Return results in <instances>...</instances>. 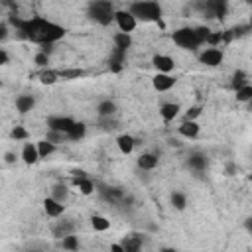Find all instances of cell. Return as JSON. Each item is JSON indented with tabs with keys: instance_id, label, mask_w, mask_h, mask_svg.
I'll return each instance as SVG.
<instances>
[{
	"instance_id": "bcb514c9",
	"label": "cell",
	"mask_w": 252,
	"mask_h": 252,
	"mask_svg": "<svg viewBox=\"0 0 252 252\" xmlns=\"http://www.w3.org/2000/svg\"><path fill=\"white\" fill-rule=\"evenodd\" d=\"M71 175H73V179H83V177H89V175H87V171H83V169H73V171H71Z\"/></svg>"
},
{
	"instance_id": "52a82bcc",
	"label": "cell",
	"mask_w": 252,
	"mask_h": 252,
	"mask_svg": "<svg viewBox=\"0 0 252 252\" xmlns=\"http://www.w3.org/2000/svg\"><path fill=\"white\" fill-rule=\"evenodd\" d=\"M75 120L69 118V116H49L47 118V130H53V132H61L67 136V132L73 128Z\"/></svg>"
},
{
	"instance_id": "d6a6232c",
	"label": "cell",
	"mask_w": 252,
	"mask_h": 252,
	"mask_svg": "<svg viewBox=\"0 0 252 252\" xmlns=\"http://www.w3.org/2000/svg\"><path fill=\"white\" fill-rule=\"evenodd\" d=\"M57 79H59V75H57V71H53V69H43V71L39 73V81H41L43 85H53Z\"/></svg>"
},
{
	"instance_id": "2e32d148",
	"label": "cell",
	"mask_w": 252,
	"mask_h": 252,
	"mask_svg": "<svg viewBox=\"0 0 252 252\" xmlns=\"http://www.w3.org/2000/svg\"><path fill=\"white\" fill-rule=\"evenodd\" d=\"M116 102L114 100H110V98H104V100H100L98 104H96V114H98V118H110V116H114L116 114Z\"/></svg>"
},
{
	"instance_id": "277c9868",
	"label": "cell",
	"mask_w": 252,
	"mask_h": 252,
	"mask_svg": "<svg viewBox=\"0 0 252 252\" xmlns=\"http://www.w3.org/2000/svg\"><path fill=\"white\" fill-rule=\"evenodd\" d=\"M171 39H173L175 45H179L181 49H189V51H195V49H199L203 45L199 41V37H197L193 28H179V30H175L171 33Z\"/></svg>"
},
{
	"instance_id": "9c48e42d",
	"label": "cell",
	"mask_w": 252,
	"mask_h": 252,
	"mask_svg": "<svg viewBox=\"0 0 252 252\" xmlns=\"http://www.w3.org/2000/svg\"><path fill=\"white\" fill-rule=\"evenodd\" d=\"M187 167L195 173H203L207 167H209V158L203 154V152H193L189 158H187Z\"/></svg>"
},
{
	"instance_id": "ee69618b",
	"label": "cell",
	"mask_w": 252,
	"mask_h": 252,
	"mask_svg": "<svg viewBox=\"0 0 252 252\" xmlns=\"http://www.w3.org/2000/svg\"><path fill=\"white\" fill-rule=\"evenodd\" d=\"M8 61H10V55H8V51L0 47V67H4Z\"/></svg>"
},
{
	"instance_id": "5b68a950",
	"label": "cell",
	"mask_w": 252,
	"mask_h": 252,
	"mask_svg": "<svg viewBox=\"0 0 252 252\" xmlns=\"http://www.w3.org/2000/svg\"><path fill=\"white\" fill-rule=\"evenodd\" d=\"M114 22H116V26H118V30H120L122 33H130V32H134L136 26H138L136 18H134L128 10H116V12H114Z\"/></svg>"
},
{
	"instance_id": "60d3db41",
	"label": "cell",
	"mask_w": 252,
	"mask_h": 252,
	"mask_svg": "<svg viewBox=\"0 0 252 252\" xmlns=\"http://www.w3.org/2000/svg\"><path fill=\"white\" fill-rule=\"evenodd\" d=\"M33 63H35L37 67H47V63H49V55H45V53L37 51V53H35V57H33Z\"/></svg>"
},
{
	"instance_id": "cb8c5ba5",
	"label": "cell",
	"mask_w": 252,
	"mask_h": 252,
	"mask_svg": "<svg viewBox=\"0 0 252 252\" xmlns=\"http://www.w3.org/2000/svg\"><path fill=\"white\" fill-rule=\"evenodd\" d=\"M112 41H114V49L124 51V53H126V49L132 45V37H130V33H122V32H116L114 37H112Z\"/></svg>"
},
{
	"instance_id": "b9f144b4",
	"label": "cell",
	"mask_w": 252,
	"mask_h": 252,
	"mask_svg": "<svg viewBox=\"0 0 252 252\" xmlns=\"http://www.w3.org/2000/svg\"><path fill=\"white\" fill-rule=\"evenodd\" d=\"M234 173H236V163H234V161H228L226 167H224V175L230 177V175H234Z\"/></svg>"
},
{
	"instance_id": "f35d334b",
	"label": "cell",
	"mask_w": 252,
	"mask_h": 252,
	"mask_svg": "<svg viewBox=\"0 0 252 252\" xmlns=\"http://www.w3.org/2000/svg\"><path fill=\"white\" fill-rule=\"evenodd\" d=\"M250 32V24H244V26H236L230 30V37H242Z\"/></svg>"
},
{
	"instance_id": "30bf717a",
	"label": "cell",
	"mask_w": 252,
	"mask_h": 252,
	"mask_svg": "<svg viewBox=\"0 0 252 252\" xmlns=\"http://www.w3.org/2000/svg\"><path fill=\"white\" fill-rule=\"evenodd\" d=\"M142 236L136 234V232H130L126 234L118 244L122 246V252H142Z\"/></svg>"
},
{
	"instance_id": "74e56055",
	"label": "cell",
	"mask_w": 252,
	"mask_h": 252,
	"mask_svg": "<svg viewBox=\"0 0 252 252\" xmlns=\"http://www.w3.org/2000/svg\"><path fill=\"white\" fill-rule=\"evenodd\" d=\"M201 110H203V108H201L199 104H195V106H191V108H189V110L185 112V116H183V120H187V122H195V118H197V116H201Z\"/></svg>"
},
{
	"instance_id": "9a60e30c",
	"label": "cell",
	"mask_w": 252,
	"mask_h": 252,
	"mask_svg": "<svg viewBox=\"0 0 252 252\" xmlns=\"http://www.w3.org/2000/svg\"><path fill=\"white\" fill-rule=\"evenodd\" d=\"M98 193L104 201H110V203H122L126 197V193L122 189H116V187H100Z\"/></svg>"
},
{
	"instance_id": "8d00e7d4",
	"label": "cell",
	"mask_w": 252,
	"mask_h": 252,
	"mask_svg": "<svg viewBox=\"0 0 252 252\" xmlns=\"http://www.w3.org/2000/svg\"><path fill=\"white\" fill-rule=\"evenodd\" d=\"M43 140H47V142H51V144H61V142H67V136L65 134H61V132H53V130H47V134H45V138Z\"/></svg>"
},
{
	"instance_id": "484cf974",
	"label": "cell",
	"mask_w": 252,
	"mask_h": 252,
	"mask_svg": "<svg viewBox=\"0 0 252 252\" xmlns=\"http://www.w3.org/2000/svg\"><path fill=\"white\" fill-rule=\"evenodd\" d=\"M73 185L79 187V191L83 195H91L96 191V183L91 179V177H83V179H73Z\"/></svg>"
},
{
	"instance_id": "c3c4849f",
	"label": "cell",
	"mask_w": 252,
	"mask_h": 252,
	"mask_svg": "<svg viewBox=\"0 0 252 252\" xmlns=\"http://www.w3.org/2000/svg\"><path fill=\"white\" fill-rule=\"evenodd\" d=\"M244 226H246V230H248V232H252V219H250V217L244 220Z\"/></svg>"
},
{
	"instance_id": "836d02e7",
	"label": "cell",
	"mask_w": 252,
	"mask_h": 252,
	"mask_svg": "<svg viewBox=\"0 0 252 252\" xmlns=\"http://www.w3.org/2000/svg\"><path fill=\"white\" fill-rule=\"evenodd\" d=\"M234 93H236V100L238 102H250L252 100V85H246V87H242V89H238Z\"/></svg>"
},
{
	"instance_id": "681fc988",
	"label": "cell",
	"mask_w": 252,
	"mask_h": 252,
	"mask_svg": "<svg viewBox=\"0 0 252 252\" xmlns=\"http://www.w3.org/2000/svg\"><path fill=\"white\" fill-rule=\"evenodd\" d=\"M159 252H177V250H175V248H171V246H165V248H161Z\"/></svg>"
},
{
	"instance_id": "6da1fadb",
	"label": "cell",
	"mask_w": 252,
	"mask_h": 252,
	"mask_svg": "<svg viewBox=\"0 0 252 252\" xmlns=\"http://www.w3.org/2000/svg\"><path fill=\"white\" fill-rule=\"evenodd\" d=\"M8 24L16 28L18 35L22 39H30L33 43H39V45H47V43H55L59 39H63L65 35V28L55 24V22H49V20H43L39 16H33V18H20L16 14H12L8 18Z\"/></svg>"
},
{
	"instance_id": "4316f807",
	"label": "cell",
	"mask_w": 252,
	"mask_h": 252,
	"mask_svg": "<svg viewBox=\"0 0 252 252\" xmlns=\"http://www.w3.org/2000/svg\"><path fill=\"white\" fill-rule=\"evenodd\" d=\"M246 85H250V83H248V75H246V71L236 69V71H234V75H232L230 87H232L234 91H238V89H242V87H246Z\"/></svg>"
},
{
	"instance_id": "f907efd6",
	"label": "cell",
	"mask_w": 252,
	"mask_h": 252,
	"mask_svg": "<svg viewBox=\"0 0 252 252\" xmlns=\"http://www.w3.org/2000/svg\"><path fill=\"white\" fill-rule=\"evenodd\" d=\"M0 14H2V8H0Z\"/></svg>"
},
{
	"instance_id": "3957f363",
	"label": "cell",
	"mask_w": 252,
	"mask_h": 252,
	"mask_svg": "<svg viewBox=\"0 0 252 252\" xmlns=\"http://www.w3.org/2000/svg\"><path fill=\"white\" fill-rule=\"evenodd\" d=\"M128 12L136 18V22H159L161 18V6L158 2H132Z\"/></svg>"
},
{
	"instance_id": "7a4b0ae2",
	"label": "cell",
	"mask_w": 252,
	"mask_h": 252,
	"mask_svg": "<svg viewBox=\"0 0 252 252\" xmlns=\"http://www.w3.org/2000/svg\"><path fill=\"white\" fill-rule=\"evenodd\" d=\"M114 4L108 2V0H94V2H89L87 6V14L91 20H94L96 24L100 26H108L114 22Z\"/></svg>"
},
{
	"instance_id": "8992f818",
	"label": "cell",
	"mask_w": 252,
	"mask_h": 252,
	"mask_svg": "<svg viewBox=\"0 0 252 252\" xmlns=\"http://www.w3.org/2000/svg\"><path fill=\"white\" fill-rule=\"evenodd\" d=\"M222 59H224V53L219 47H207L199 53V61L207 67H219L222 63Z\"/></svg>"
},
{
	"instance_id": "4fadbf2b",
	"label": "cell",
	"mask_w": 252,
	"mask_h": 252,
	"mask_svg": "<svg viewBox=\"0 0 252 252\" xmlns=\"http://www.w3.org/2000/svg\"><path fill=\"white\" fill-rule=\"evenodd\" d=\"M51 234L55 238H63V236H69V234H75V222L73 220H57L53 226H51Z\"/></svg>"
},
{
	"instance_id": "f1b7e54d",
	"label": "cell",
	"mask_w": 252,
	"mask_h": 252,
	"mask_svg": "<svg viewBox=\"0 0 252 252\" xmlns=\"http://www.w3.org/2000/svg\"><path fill=\"white\" fill-rule=\"evenodd\" d=\"M91 226L94 230H98V232H104V230L110 228V220L106 217H102V215H93L91 217Z\"/></svg>"
},
{
	"instance_id": "ba28073f",
	"label": "cell",
	"mask_w": 252,
	"mask_h": 252,
	"mask_svg": "<svg viewBox=\"0 0 252 252\" xmlns=\"http://www.w3.org/2000/svg\"><path fill=\"white\" fill-rule=\"evenodd\" d=\"M201 8L209 18H222L228 10V4L224 0H211V2H205Z\"/></svg>"
},
{
	"instance_id": "7402d4cb",
	"label": "cell",
	"mask_w": 252,
	"mask_h": 252,
	"mask_svg": "<svg viewBox=\"0 0 252 252\" xmlns=\"http://www.w3.org/2000/svg\"><path fill=\"white\" fill-rule=\"evenodd\" d=\"M116 146H118V150H120L124 156H128V154H132V152H134L136 140H134L130 134H120V136L116 138Z\"/></svg>"
},
{
	"instance_id": "8fae6325",
	"label": "cell",
	"mask_w": 252,
	"mask_h": 252,
	"mask_svg": "<svg viewBox=\"0 0 252 252\" xmlns=\"http://www.w3.org/2000/svg\"><path fill=\"white\" fill-rule=\"evenodd\" d=\"M152 65L158 69V73H167V75L175 69V61H173V57H169V55H161V53H158V55L152 57Z\"/></svg>"
},
{
	"instance_id": "7c38bea8",
	"label": "cell",
	"mask_w": 252,
	"mask_h": 252,
	"mask_svg": "<svg viewBox=\"0 0 252 252\" xmlns=\"http://www.w3.org/2000/svg\"><path fill=\"white\" fill-rule=\"evenodd\" d=\"M175 77L173 75H167V73H158L154 79H152V85H154V89L156 91H159V93H165V91H169L173 85H175Z\"/></svg>"
},
{
	"instance_id": "7bdbcfd3",
	"label": "cell",
	"mask_w": 252,
	"mask_h": 252,
	"mask_svg": "<svg viewBox=\"0 0 252 252\" xmlns=\"http://www.w3.org/2000/svg\"><path fill=\"white\" fill-rule=\"evenodd\" d=\"M8 24H4V22H0V41H4L6 37H8Z\"/></svg>"
},
{
	"instance_id": "603a6c76",
	"label": "cell",
	"mask_w": 252,
	"mask_h": 252,
	"mask_svg": "<svg viewBox=\"0 0 252 252\" xmlns=\"http://www.w3.org/2000/svg\"><path fill=\"white\" fill-rule=\"evenodd\" d=\"M51 199H55L57 203L65 205V201L69 199V187H67V185H65L63 181L55 183V185L51 187Z\"/></svg>"
},
{
	"instance_id": "ac0fdd59",
	"label": "cell",
	"mask_w": 252,
	"mask_h": 252,
	"mask_svg": "<svg viewBox=\"0 0 252 252\" xmlns=\"http://www.w3.org/2000/svg\"><path fill=\"white\" fill-rule=\"evenodd\" d=\"M158 161H159V158H158L156 154L146 152V154H140V158H138L136 163H138L140 169H144V171H152V169L158 167Z\"/></svg>"
},
{
	"instance_id": "f546056e",
	"label": "cell",
	"mask_w": 252,
	"mask_h": 252,
	"mask_svg": "<svg viewBox=\"0 0 252 252\" xmlns=\"http://www.w3.org/2000/svg\"><path fill=\"white\" fill-rule=\"evenodd\" d=\"M169 201H171L173 209H177V211H183V209L187 207V197H185V193H181V191H173V193L169 195Z\"/></svg>"
},
{
	"instance_id": "d590c367",
	"label": "cell",
	"mask_w": 252,
	"mask_h": 252,
	"mask_svg": "<svg viewBox=\"0 0 252 252\" xmlns=\"http://www.w3.org/2000/svg\"><path fill=\"white\" fill-rule=\"evenodd\" d=\"M10 138L16 140V142H20V140H28L30 134H28V130H26L24 126H14V128L10 130Z\"/></svg>"
},
{
	"instance_id": "44dd1931",
	"label": "cell",
	"mask_w": 252,
	"mask_h": 252,
	"mask_svg": "<svg viewBox=\"0 0 252 252\" xmlns=\"http://www.w3.org/2000/svg\"><path fill=\"white\" fill-rule=\"evenodd\" d=\"M33 106H35V98H33L32 94H20V96L16 98V110H18L20 114H26V112L33 110Z\"/></svg>"
},
{
	"instance_id": "d4e9b609",
	"label": "cell",
	"mask_w": 252,
	"mask_h": 252,
	"mask_svg": "<svg viewBox=\"0 0 252 252\" xmlns=\"http://www.w3.org/2000/svg\"><path fill=\"white\" fill-rule=\"evenodd\" d=\"M85 134H87V126H85V122H77V120H75L73 128L67 132V140H69V142H79V140L85 138Z\"/></svg>"
},
{
	"instance_id": "4dcf8cb0",
	"label": "cell",
	"mask_w": 252,
	"mask_h": 252,
	"mask_svg": "<svg viewBox=\"0 0 252 252\" xmlns=\"http://www.w3.org/2000/svg\"><path fill=\"white\" fill-rule=\"evenodd\" d=\"M61 246H63V250H67V252H77V250H79V236H75V234L63 236V238H61Z\"/></svg>"
},
{
	"instance_id": "ffe728a7",
	"label": "cell",
	"mask_w": 252,
	"mask_h": 252,
	"mask_svg": "<svg viewBox=\"0 0 252 252\" xmlns=\"http://www.w3.org/2000/svg\"><path fill=\"white\" fill-rule=\"evenodd\" d=\"M179 110H181V106H179L177 102H163V104L159 106V116H161L165 122H171V120L179 114Z\"/></svg>"
},
{
	"instance_id": "7dc6e473",
	"label": "cell",
	"mask_w": 252,
	"mask_h": 252,
	"mask_svg": "<svg viewBox=\"0 0 252 252\" xmlns=\"http://www.w3.org/2000/svg\"><path fill=\"white\" fill-rule=\"evenodd\" d=\"M110 252H122V246L118 242H114V244H110Z\"/></svg>"
},
{
	"instance_id": "1f68e13d",
	"label": "cell",
	"mask_w": 252,
	"mask_h": 252,
	"mask_svg": "<svg viewBox=\"0 0 252 252\" xmlns=\"http://www.w3.org/2000/svg\"><path fill=\"white\" fill-rule=\"evenodd\" d=\"M57 75L61 79H79V77L85 75V69H79V67H75V69H61V71H57Z\"/></svg>"
},
{
	"instance_id": "5bb4252c",
	"label": "cell",
	"mask_w": 252,
	"mask_h": 252,
	"mask_svg": "<svg viewBox=\"0 0 252 252\" xmlns=\"http://www.w3.org/2000/svg\"><path fill=\"white\" fill-rule=\"evenodd\" d=\"M43 211H45L47 217H51V219H59V217L63 215V211H65V205L57 203V201L51 199V197H45V199H43Z\"/></svg>"
},
{
	"instance_id": "d6986e66",
	"label": "cell",
	"mask_w": 252,
	"mask_h": 252,
	"mask_svg": "<svg viewBox=\"0 0 252 252\" xmlns=\"http://www.w3.org/2000/svg\"><path fill=\"white\" fill-rule=\"evenodd\" d=\"M22 159H24V163H28V165H33L35 161H39L37 148H35L33 142H26V144H24V148H22Z\"/></svg>"
},
{
	"instance_id": "e575fe53",
	"label": "cell",
	"mask_w": 252,
	"mask_h": 252,
	"mask_svg": "<svg viewBox=\"0 0 252 252\" xmlns=\"http://www.w3.org/2000/svg\"><path fill=\"white\" fill-rule=\"evenodd\" d=\"M98 126H100L104 132H112V130H116L120 124H118V120H116L114 116H110V118H100V120H98Z\"/></svg>"
},
{
	"instance_id": "ab89813d",
	"label": "cell",
	"mask_w": 252,
	"mask_h": 252,
	"mask_svg": "<svg viewBox=\"0 0 252 252\" xmlns=\"http://www.w3.org/2000/svg\"><path fill=\"white\" fill-rule=\"evenodd\" d=\"M193 30H195V33H197L199 41H201V43H205V41H207V37H209V33H211V30H209L207 26H197V28H193Z\"/></svg>"
},
{
	"instance_id": "83f0119b",
	"label": "cell",
	"mask_w": 252,
	"mask_h": 252,
	"mask_svg": "<svg viewBox=\"0 0 252 252\" xmlns=\"http://www.w3.org/2000/svg\"><path fill=\"white\" fill-rule=\"evenodd\" d=\"M35 148H37V156H39V159H43V158H47V156H51L53 152H55V144H51V142H47V140H39V142H35Z\"/></svg>"
},
{
	"instance_id": "e0dca14e",
	"label": "cell",
	"mask_w": 252,
	"mask_h": 252,
	"mask_svg": "<svg viewBox=\"0 0 252 252\" xmlns=\"http://www.w3.org/2000/svg\"><path fill=\"white\" fill-rule=\"evenodd\" d=\"M177 132H179L183 138H189V140H193V138H197V136H199V132H201V126H199L197 122H187V120H183V122L177 126Z\"/></svg>"
},
{
	"instance_id": "f6af8a7d",
	"label": "cell",
	"mask_w": 252,
	"mask_h": 252,
	"mask_svg": "<svg viewBox=\"0 0 252 252\" xmlns=\"http://www.w3.org/2000/svg\"><path fill=\"white\" fill-rule=\"evenodd\" d=\"M4 161H6V163H16L18 158H16L14 152H6V154H4Z\"/></svg>"
}]
</instances>
